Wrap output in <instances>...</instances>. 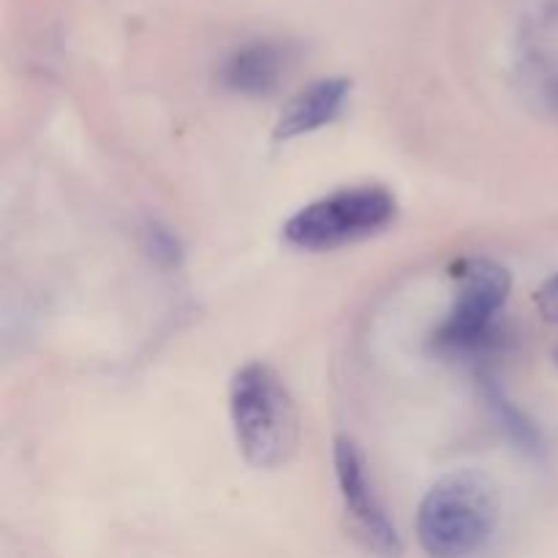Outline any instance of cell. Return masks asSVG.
Returning <instances> with one entry per match:
<instances>
[{"mask_svg": "<svg viewBox=\"0 0 558 558\" xmlns=\"http://www.w3.org/2000/svg\"><path fill=\"white\" fill-rule=\"evenodd\" d=\"M332 466H336V483L338 490H341L347 515L352 521L357 539L365 545V550L374 554L376 558H401V534H398L396 523L390 521V515L381 507L379 496H376L363 452L347 436L336 439V447H332Z\"/></svg>", "mask_w": 558, "mask_h": 558, "instance_id": "cell-5", "label": "cell"}, {"mask_svg": "<svg viewBox=\"0 0 558 558\" xmlns=\"http://www.w3.org/2000/svg\"><path fill=\"white\" fill-rule=\"evenodd\" d=\"M229 417L240 452L254 469H281L300 445V417L281 376L265 363H245L229 385Z\"/></svg>", "mask_w": 558, "mask_h": 558, "instance_id": "cell-1", "label": "cell"}, {"mask_svg": "<svg viewBox=\"0 0 558 558\" xmlns=\"http://www.w3.org/2000/svg\"><path fill=\"white\" fill-rule=\"evenodd\" d=\"M480 387H483V396L485 401H488L490 412H494L496 423H499L501 428H505V434L515 441L518 450H523L532 458L543 456L545 452L543 434H539V428L534 425V420L529 417L526 412H521V407L507 396L505 387H501L490 374H483Z\"/></svg>", "mask_w": 558, "mask_h": 558, "instance_id": "cell-8", "label": "cell"}, {"mask_svg": "<svg viewBox=\"0 0 558 558\" xmlns=\"http://www.w3.org/2000/svg\"><path fill=\"white\" fill-rule=\"evenodd\" d=\"M287 71V54L278 44L254 41L234 49L221 69V82L240 96H267Z\"/></svg>", "mask_w": 558, "mask_h": 558, "instance_id": "cell-7", "label": "cell"}, {"mask_svg": "<svg viewBox=\"0 0 558 558\" xmlns=\"http://www.w3.org/2000/svg\"><path fill=\"white\" fill-rule=\"evenodd\" d=\"M145 245L147 254L158 262V265L174 267L183 259V248H180L178 234H172V229H167L163 223H147L145 229Z\"/></svg>", "mask_w": 558, "mask_h": 558, "instance_id": "cell-9", "label": "cell"}, {"mask_svg": "<svg viewBox=\"0 0 558 558\" xmlns=\"http://www.w3.org/2000/svg\"><path fill=\"white\" fill-rule=\"evenodd\" d=\"M499 521L496 488L480 472H452L425 494L417 537L434 558H466L490 543Z\"/></svg>", "mask_w": 558, "mask_h": 558, "instance_id": "cell-2", "label": "cell"}, {"mask_svg": "<svg viewBox=\"0 0 558 558\" xmlns=\"http://www.w3.org/2000/svg\"><path fill=\"white\" fill-rule=\"evenodd\" d=\"M349 93H352V82L343 80V76H330V80L314 82V85L300 90L289 101V107L278 118L272 136L278 142H289L336 123L341 118L343 107H347Z\"/></svg>", "mask_w": 558, "mask_h": 558, "instance_id": "cell-6", "label": "cell"}, {"mask_svg": "<svg viewBox=\"0 0 558 558\" xmlns=\"http://www.w3.org/2000/svg\"><path fill=\"white\" fill-rule=\"evenodd\" d=\"M396 216L398 202L392 191L381 185H354L294 213L283 227V240L311 254L338 251L381 234Z\"/></svg>", "mask_w": 558, "mask_h": 558, "instance_id": "cell-3", "label": "cell"}, {"mask_svg": "<svg viewBox=\"0 0 558 558\" xmlns=\"http://www.w3.org/2000/svg\"><path fill=\"white\" fill-rule=\"evenodd\" d=\"M556 365H558V349H556Z\"/></svg>", "mask_w": 558, "mask_h": 558, "instance_id": "cell-11", "label": "cell"}, {"mask_svg": "<svg viewBox=\"0 0 558 558\" xmlns=\"http://www.w3.org/2000/svg\"><path fill=\"white\" fill-rule=\"evenodd\" d=\"M512 276L488 256L461 262L456 272V303L436 327L434 349L445 357H477L496 341V319L510 300Z\"/></svg>", "mask_w": 558, "mask_h": 558, "instance_id": "cell-4", "label": "cell"}, {"mask_svg": "<svg viewBox=\"0 0 558 558\" xmlns=\"http://www.w3.org/2000/svg\"><path fill=\"white\" fill-rule=\"evenodd\" d=\"M537 308H539V314L545 316V319L558 325V272L554 278H548L543 287H539Z\"/></svg>", "mask_w": 558, "mask_h": 558, "instance_id": "cell-10", "label": "cell"}]
</instances>
